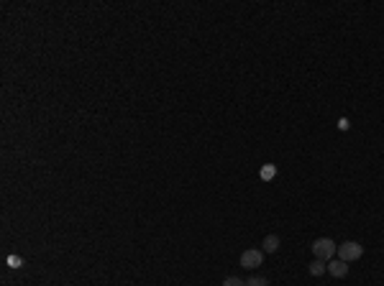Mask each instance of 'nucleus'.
I'll use <instances>...</instances> for the list:
<instances>
[{
	"instance_id": "1",
	"label": "nucleus",
	"mask_w": 384,
	"mask_h": 286,
	"mask_svg": "<svg viewBox=\"0 0 384 286\" xmlns=\"http://www.w3.org/2000/svg\"><path fill=\"white\" fill-rule=\"evenodd\" d=\"M312 253H315V258H320V261H331L336 253H338V245L331 240V238H317L315 243H312Z\"/></svg>"
},
{
	"instance_id": "2",
	"label": "nucleus",
	"mask_w": 384,
	"mask_h": 286,
	"mask_svg": "<svg viewBox=\"0 0 384 286\" xmlns=\"http://www.w3.org/2000/svg\"><path fill=\"white\" fill-rule=\"evenodd\" d=\"M338 256H341V261H359L361 256H364V245L361 243H356V240H346L343 245H338Z\"/></svg>"
},
{
	"instance_id": "3",
	"label": "nucleus",
	"mask_w": 384,
	"mask_h": 286,
	"mask_svg": "<svg viewBox=\"0 0 384 286\" xmlns=\"http://www.w3.org/2000/svg\"><path fill=\"white\" fill-rule=\"evenodd\" d=\"M262 263H264V251H259V248H248V251L241 253V266L248 268V271L259 268Z\"/></svg>"
},
{
	"instance_id": "4",
	"label": "nucleus",
	"mask_w": 384,
	"mask_h": 286,
	"mask_svg": "<svg viewBox=\"0 0 384 286\" xmlns=\"http://www.w3.org/2000/svg\"><path fill=\"white\" fill-rule=\"evenodd\" d=\"M328 273H331V276H336V278H343V276L348 273L346 261H341V258H338V261H331V263H328Z\"/></svg>"
},
{
	"instance_id": "5",
	"label": "nucleus",
	"mask_w": 384,
	"mask_h": 286,
	"mask_svg": "<svg viewBox=\"0 0 384 286\" xmlns=\"http://www.w3.org/2000/svg\"><path fill=\"white\" fill-rule=\"evenodd\" d=\"M307 271H310V276H323V273L328 271V263L320 261V258H315V261L307 266Z\"/></svg>"
},
{
	"instance_id": "6",
	"label": "nucleus",
	"mask_w": 384,
	"mask_h": 286,
	"mask_svg": "<svg viewBox=\"0 0 384 286\" xmlns=\"http://www.w3.org/2000/svg\"><path fill=\"white\" fill-rule=\"evenodd\" d=\"M262 251H264V253H277V251H279V238H277V235H267Z\"/></svg>"
},
{
	"instance_id": "7",
	"label": "nucleus",
	"mask_w": 384,
	"mask_h": 286,
	"mask_svg": "<svg viewBox=\"0 0 384 286\" xmlns=\"http://www.w3.org/2000/svg\"><path fill=\"white\" fill-rule=\"evenodd\" d=\"M259 176H262L264 182H272V179L277 176V166H274V164H264V166L259 169Z\"/></svg>"
},
{
	"instance_id": "8",
	"label": "nucleus",
	"mask_w": 384,
	"mask_h": 286,
	"mask_svg": "<svg viewBox=\"0 0 384 286\" xmlns=\"http://www.w3.org/2000/svg\"><path fill=\"white\" fill-rule=\"evenodd\" d=\"M269 281L264 278V276H251L248 281H246V286H267Z\"/></svg>"
},
{
	"instance_id": "9",
	"label": "nucleus",
	"mask_w": 384,
	"mask_h": 286,
	"mask_svg": "<svg viewBox=\"0 0 384 286\" xmlns=\"http://www.w3.org/2000/svg\"><path fill=\"white\" fill-rule=\"evenodd\" d=\"M220 286H246V281H241V278H236V276H228V278H223Z\"/></svg>"
},
{
	"instance_id": "10",
	"label": "nucleus",
	"mask_w": 384,
	"mask_h": 286,
	"mask_svg": "<svg viewBox=\"0 0 384 286\" xmlns=\"http://www.w3.org/2000/svg\"><path fill=\"white\" fill-rule=\"evenodd\" d=\"M8 266H11V268H21V266H23V258H21V256H8Z\"/></svg>"
},
{
	"instance_id": "11",
	"label": "nucleus",
	"mask_w": 384,
	"mask_h": 286,
	"mask_svg": "<svg viewBox=\"0 0 384 286\" xmlns=\"http://www.w3.org/2000/svg\"><path fill=\"white\" fill-rule=\"evenodd\" d=\"M338 128H341V130H348V128H351V123H348L346 118H341V120H338Z\"/></svg>"
}]
</instances>
